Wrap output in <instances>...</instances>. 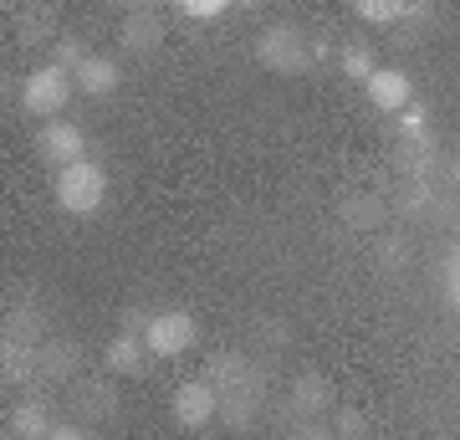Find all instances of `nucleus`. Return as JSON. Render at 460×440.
Instances as JSON below:
<instances>
[{"label": "nucleus", "instance_id": "nucleus-1", "mask_svg": "<svg viewBox=\"0 0 460 440\" xmlns=\"http://www.w3.org/2000/svg\"><path fill=\"white\" fill-rule=\"evenodd\" d=\"M210 384L220 394V420L235 425V430H246L251 415H256V394H261V379L251 369L241 354H220L210 364Z\"/></svg>", "mask_w": 460, "mask_h": 440}, {"label": "nucleus", "instance_id": "nucleus-2", "mask_svg": "<svg viewBox=\"0 0 460 440\" xmlns=\"http://www.w3.org/2000/svg\"><path fill=\"white\" fill-rule=\"evenodd\" d=\"M51 195H57V205H62L66 215H98L102 200H108V169H102L98 159H83V164H72V169H57Z\"/></svg>", "mask_w": 460, "mask_h": 440}, {"label": "nucleus", "instance_id": "nucleus-3", "mask_svg": "<svg viewBox=\"0 0 460 440\" xmlns=\"http://www.w3.org/2000/svg\"><path fill=\"white\" fill-rule=\"evenodd\" d=\"M72 72H62L57 62H47V67H36V72H26V82H21V108L31 118H57L66 108V98H72Z\"/></svg>", "mask_w": 460, "mask_h": 440}, {"label": "nucleus", "instance_id": "nucleus-4", "mask_svg": "<svg viewBox=\"0 0 460 440\" xmlns=\"http://www.w3.org/2000/svg\"><path fill=\"white\" fill-rule=\"evenodd\" d=\"M256 62L281 72V77H292V72H307V67H313V51H307V41H302L296 26L281 21V26H266V31L256 36Z\"/></svg>", "mask_w": 460, "mask_h": 440}, {"label": "nucleus", "instance_id": "nucleus-5", "mask_svg": "<svg viewBox=\"0 0 460 440\" xmlns=\"http://www.w3.org/2000/svg\"><path fill=\"white\" fill-rule=\"evenodd\" d=\"M144 343L154 359H180V354L195 348V318L184 308H159L144 328Z\"/></svg>", "mask_w": 460, "mask_h": 440}, {"label": "nucleus", "instance_id": "nucleus-6", "mask_svg": "<svg viewBox=\"0 0 460 440\" xmlns=\"http://www.w3.org/2000/svg\"><path fill=\"white\" fill-rule=\"evenodd\" d=\"M36 148H41L47 164L72 169V164L87 159V133L77 129V123H66V118H51V123H41V133H36Z\"/></svg>", "mask_w": 460, "mask_h": 440}, {"label": "nucleus", "instance_id": "nucleus-7", "mask_svg": "<svg viewBox=\"0 0 460 440\" xmlns=\"http://www.w3.org/2000/svg\"><path fill=\"white\" fill-rule=\"evenodd\" d=\"M169 409H174V425H184V430H205V425L220 415V394H215L210 379H190V384L174 390Z\"/></svg>", "mask_w": 460, "mask_h": 440}, {"label": "nucleus", "instance_id": "nucleus-8", "mask_svg": "<svg viewBox=\"0 0 460 440\" xmlns=\"http://www.w3.org/2000/svg\"><path fill=\"white\" fill-rule=\"evenodd\" d=\"M148 359H154V354H148V343H144V333H133V328H123V333H113V338H108V348H102V369H108V374H118V379H138L148 369Z\"/></svg>", "mask_w": 460, "mask_h": 440}, {"label": "nucleus", "instance_id": "nucleus-9", "mask_svg": "<svg viewBox=\"0 0 460 440\" xmlns=\"http://www.w3.org/2000/svg\"><path fill=\"white\" fill-rule=\"evenodd\" d=\"M363 93H368V103H374L378 113H404L414 103V82H410V72H399V67H378L374 77L363 82Z\"/></svg>", "mask_w": 460, "mask_h": 440}, {"label": "nucleus", "instance_id": "nucleus-10", "mask_svg": "<svg viewBox=\"0 0 460 440\" xmlns=\"http://www.w3.org/2000/svg\"><path fill=\"white\" fill-rule=\"evenodd\" d=\"M72 82L83 87L87 98H113L118 87H123V67H118L113 57H98V51H93V57L83 62V72H77Z\"/></svg>", "mask_w": 460, "mask_h": 440}, {"label": "nucleus", "instance_id": "nucleus-11", "mask_svg": "<svg viewBox=\"0 0 460 440\" xmlns=\"http://www.w3.org/2000/svg\"><path fill=\"white\" fill-rule=\"evenodd\" d=\"M159 41H164V16H159L154 5L128 11V21H123V47L128 51H154Z\"/></svg>", "mask_w": 460, "mask_h": 440}, {"label": "nucleus", "instance_id": "nucleus-12", "mask_svg": "<svg viewBox=\"0 0 460 440\" xmlns=\"http://www.w3.org/2000/svg\"><path fill=\"white\" fill-rule=\"evenodd\" d=\"M328 405H332V390H328V379L323 374H302L292 384V415L296 420H317Z\"/></svg>", "mask_w": 460, "mask_h": 440}, {"label": "nucleus", "instance_id": "nucleus-13", "mask_svg": "<svg viewBox=\"0 0 460 440\" xmlns=\"http://www.w3.org/2000/svg\"><path fill=\"white\" fill-rule=\"evenodd\" d=\"M57 425H51V409L41 400H26V405L11 409V436L16 440H47Z\"/></svg>", "mask_w": 460, "mask_h": 440}, {"label": "nucleus", "instance_id": "nucleus-14", "mask_svg": "<svg viewBox=\"0 0 460 440\" xmlns=\"http://www.w3.org/2000/svg\"><path fill=\"white\" fill-rule=\"evenodd\" d=\"M353 11H358V21H368V26H394V21H404V16H420V5H404V0H358Z\"/></svg>", "mask_w": 460, "mask_h": 440}, {"label": "nucleus", "instance_id": "nucleus-15", "mask_svg": "<svg viewBox=\"0 0 460 440\" xmlns=\"http://www.w3.org/2000/svg\"><path fill=\"white\" fill-rule=\"evenodd\" d=\"M338 72H343V77H353V82H368L378 72V57L363 47V41H353V47L338 51Z\"/></svg>", "mask_w": 460, "mask_h": 440}, {"label": "nucleus", "instance_id": "nucleus-16", "mask_svg": "<svg viewBox=\"0 0 460 440\" xmlns=\"http://www.w3.org/2000/svg\"><path fill=\"white\" fill-rule=\"evenodd\" d=\"M77 348L72 343H41V379H72Z\"/></svg>", "mask_w": 460, "mask_h": 440}, {"label": "nucleus", "instance_id": "nucleus-17", "mask_svg": "<svg viewBox=\"0 0 460 440\" xmlns=\"http://www.w3.org/2000/svg\"><path fill=\"white\" fill-rule=\"evenodd\" d=\"M77 405H83V415H93V420H108L118 409V394H113V384H83V390H77Z\"/></svg>", "mask_w": 460, "mask_h": 440}, {"label": "nucleus", "instance_id": "nucleus-18", "mask_svg": "<svg viewBox=\"0 0 460 440\" xmlns=\"http://www.w3.org/2000/svg\"><path fill=\"white\" fill-rule=\"evenodd\" d=\"M343 220L353 230H378V220H384V200H348L343 205Z\"/></svg>", "mask_w": 460, "mask_h": 440}, {"label": "nucleus", "instance_id": "nucleus-19", "mask_svg": "<svg viewBox=\"0 0 460 440\" xmlns=\"http://www.w3.org/2000/svg\"><path fill=\"white\" fill-rule=\"evenodd\" d=\"M5 338H21V343H41V318H36V308H26L21 302L11 318H5Z\"/></svg>", "mask_w": 460, "mask_h": 440}, {"label": "nucleus", "instance_id": "nucleus-20", "mask_svg": "<svg viewBox=\"0 0 460 440\" xmlns=\"http://www.w3.org/2000/svg\"><path fill=\"white\" fill-rule=\"evenodd\" d=\"M399 139H404V144H429V113L420 103H410V108L399 113Z\"/></svg>", "mask_w": 460, "mask_h": 440}, {"label": "nucleus", "instance_id": "nucleus-21", "mask_svg": "<svg viewBox=\"0 0 460 440\" xmlns=\"http://www.w3.org/2000/svg\"><path fill=\"white\" fill-rule=\"evenodd\" d=\"M87 57H93V51H87L83 41H77V36H62V41H57V51H51V62L62 67V72H72V77L83 72V62H87Z\"/></svg>", "mask_w": 460, "mask_h": 440}, {"label": "nucleus", "instance_id": "nucleus-22", "mask_svg": "<svg viewBox=\"0 0 460 440\" xmlns=\"http://www.w3.org/2000/svg\"><path fill=\"white\" fill-rule=\"evenodd\" d=\"M226 11H230L226 0H180V16L199 21V26H215V21L226 16Z\"/></svg>", "mask_w": 460, "mask_h": 440}, {"label": "nucleus", "instance_id": "nucleus-23", "mask_svg": "<svg viewBox=\"0 0 460 440\" xmlns=\"http://www.w3.org/2000/svg\"><path fill=\"white\" fill-rule=\"evenodd\" d=\"M332 430H338V440H363V430H368V425H363L358 409H338V425H332Z\"/></svg>", "mask_w": 460, "mask_h": 440}, {"label": "nucleus", "instance_id": "nucleus-24", "mask_svg": "<svg viewBox=\"0 0 460 440\" xmlns=\"http://www.w3.org/2000/svg\"><path fill=\"white\" fill-rule=\"evenodd\" d=\"M445 297H450V308H460V251L445 266Z\"/></svg>", "mask_w": 460, "mask_h": 440}, {"label": "nucleus", "instance_id": "nucleus-25", "mask_svg": "<svg viewBox=\"0 0 460 440\" xmlns=\"http://www.w3.org/2000/svg\"><path fill=\"white\" fill-rule=\"evenodd\" d=\"M292 440H338V430H328V425H317V420H296Z\"/></svg>", "mask_w": 460, "mask_h": 440}, {"label": "nucleus", "instance_id": "nucleus-26", "mask_svg": "<svg viewBox=\"0 0 460 440\" xmlns=\"http://www.w3.org/2000/svg\"><path fill=\"white\" fill-rule=\"evenodd\" d=\"M47 11H36V16L31 21H26V31H21V41H41V36H47Z\"/></svg>", "mask_w": 460, "mask_h": 440}, {"label": "nucleus", "instance_id": "nucleus-27", "mask_svg": "<svg viewBox=\"0 0 460 440\" xmlns=\"http://www.w3.org/2000/svg\"><path fill=\"white\" fill-rule=\"evenodd\" d=\"M378 256H384V266H389V272H399V266H404V246H384Z\"/></svg>", "mask_w": 460, "mask_h": 440}, {"label": "nucleus", "instance_id": "nucleus-28", "mask_svg": "<svg viewBox=\"0 0 460 440\" xmlns=\"http://www.w3.org/2000/svg\"><path fill=\"white\" fill-rule=\"evenodd\" d=\"M47 440H87L83 430H77V425H57V430H51Z\"/></svg>", "mask_w": 460, "mask_h": 440}]
</instances>
